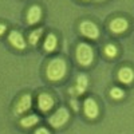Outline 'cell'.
Here are the masks:
<instances>
[{"instance_id": "1", "label": "cell", "mask_w": 134, "mask_h": 134, "mask_svg": "<svg viewBox=\"0 0 134 134\" xmlns=\"http://www.w3.org/2000/svg\"><path fill=\"white\" fill-rule=\"evenodd\" d=\"M66 70H67L66 62L63 59H60V58H55V59H52L48 63L46 74H47V78L50 81L58 82L66 75Z\"/></svg>"}, {"instance_id": "2", "label": "cell", "mask_w": 134, "mask_h": 134, "mask_svg": "<svg viewBox=\"0 0 134 134\" xmlns=\"http://www.w3.org/2000/svg\"><path fill=\"white\" fill-rule=\"evenodd\" d=\"M94 59V51L93 48L86 43H81L76 47V60L82 66H88L91 64Z\"/></svg>"}, {"instance_id": "3", "label": "cell", "mask_w": 134, "mask_h": 134, "mask_svg": "<svg viewBox=\"0 0 134 134\" xmlns=\"http://www.w3.org/2000/svg\"><path fill=\"white\" fill-rule=\"evenodd\" d=\"M69 117H70L69 110H67L66 107H60L50 117V125L54 126V127H62L63 125L67 124Z\"/></svg>"}, {"instance_id": "4", "label": "cell", "mask_w": 134, "mask_h": 134, "mask_svg": "<svg viewBox=\"0 0 134 134\" xmlns=\"http://www.w3.org/2000/svg\"><path fill=\"white\" fill-rule=\"evenodd\" d=\"M81 32H82V35H85L86 38H90V39H97L99 36V31H98V27L91 23V21H82V24L79 27Z\"/></svg>"}, {"instance_id": "5", "label": "cell", "mask_w": 134, "mask_h": 134, "mask_svg": "<svg viewBox=\"0 0 134 134\" xmlns=\"http://www.w3.org/2000/svg\"><path fill=\"white\" fill-rule=\"evenodd\" d=\"M32 105V98L30 94H24V95H21L20 99L18 100V103L15 106V113L16 114H23L26 113V111L31 107Z\"/></svg>"}, {"instance_id": "6", "label": "cell", "mask_w": 134, "mask_h": 134, "mask_svg": "<svg viewBox=\"0 0 134 134\" xmlns=\"http://www.w3.org/2000/svg\"><path fill=\"white\" fill-rule=\"evenodd\" d=\"M38 103H39V109L42 111H48L54 107V103H55V100L54 98L50 95V94H46V93H43L39 95L38 98Z\"/></svg>"}, {"instance_id": "7", "label": "cell", "mask_w": 134, "mask_h": 134, "mask_svg": "<svg viewBox=\"0 0 134 134\" xmlns=\"http://www.w3.org/2000/svg\"><path fill=\"white\" fill-rule=\"evenodd\" d=\"M83 107H85V114H86L88 118L94 119V118L98 115V105H97V102H95L93 98H87V99L85 100Z\"/></svg>"}, {"instance_id": "8", "label": "cell", "mask_w": 134, "mask_h": 134, "mask_svg": "<svg viewBox=\"0 0 134 134\" xmlns=\"http://www.w3.org/2000/svg\"><path fill=\"white\" fill-rule=\"evenodd\" d=\"M9 43L12 44L15 48H19V50H23L26 47V42H24V38L23 35L19 32V31H12L9 34V38H8Z\"/></svg>"}, {"instance_id": "9", "label": "cell", "mask_w": 134, "mask_h": 134, "mask_svg": "<svg viewBox=\"0 0 134 134\" xmlns=\"http://www.w3.org/2000/svg\"><path fill=\"white\" fill-rule=\"evenodd\" d=\"M127 27H129L127 20L126 19H122V18H117V19H114L110 23V30L113 31V32H115V34H121V32L126 31Z\"/></svg>"}, {"instance_id": "10", "label": "cell", "mask_w": 134, "mask_h": 134, "mask_svg": "<svg viewBox=\"0 0 134 134\" xmlns=\"http://www.w3.org/2000/svg\"><path fill=\"white\" fill-rule=\"evenodd\" d=\"M42 18V9L39 5H32L28 9V14H27V21L30 24H35L40 20Z\"/></svg>"}, {"instance_id": "11", "label": "cell", "mask_w": 134, "mask_h": 134, "mask_svg": "<svg viewBox=\"0 0 134 134\" xmlns=\"http://www.w3.org/2000/svg\"><path fill=\"white\" fill-rule=\"evenodd\" d=\"M86 88H87V76L83 75V74H81L79 76L76 78V86H75V88H71L70 93L71 94H74V93L83 94L86 91Z\"/></svg>"}, {"instance_id": "12", "label": "cell", "mask_w": 134, "mask_h": 134, "mask_svg": "<svg viewBox=\"0 0 134 134\" xmlns=\"http://www.w3.org/2000/svg\"><path fill=\"white\" fill-rule=\"evenodd\" d=\"M118 79L119 82L122 83H130L133 79H134V72L129 67H124V69H121L118 71Z\"/></svg>"}, {"instance_id": "13", "label": "cell", "mask_w": 134, "mask_h": 134, "mask_svg": "<svg viewBox=\"0 0 134 134\" xmlns=\"http://www.w3.org/2000/svg\"><path fill=\"white\" fill-rule=\"evenodd\" d=\"M43 47H44V50L48 51V52L54 51L55 48H57V36L52 35V34H50V35L46 38V40H44Z\"/></svg>"}, {"instance_id": "14", "label": "cell", "mask_w": 134, "mask_h": 134, "mask_svg": "<svg viewBox=\"0 0 134 134\" xmlns=\"http://www.w3.org/2000/svg\"><path fill=\"white\" fill-rule=\"evenodd\" d=\"M38 122H39V117L35 115V114H31V115H28V117L21 119L20 121V125L23 126V127H31L34 125H36Z\"/></svg>"}, {"instance_id": "15", "label": "cell", "mask_w": 134, "mask_h": 134, "mask_svg": "<svg viewBox=\"0 0 134 134\" xmlns=\"http://www.w3.org/2000/svg\"><path fill=\"white\" fill-rule=\"evenodd\" d=\"M42 32H43L42 28H38V30H35V31H32L31 35H30V43H31V44H36V43L39 42L40 36H42Z\"/></svg>"}, {"instance_id": "16", "label": "cell", "mask_w": 134, "mask_h": 134, "mask_svg": "<svg viewBox=\"0 0 134 134\" xmlns=\"http://www.w3.org/2000/svg\"><path fill=\"white\" fill-rule=\"evenodd\" d=\"M105 54L107 55L109 58H114V57H117V47L113 46V44H109V46L105 47Z\"/></svg>"}, {"instance_id": "17", "label": "cell", "mask_w": 134, "mask_h": 134, "mask_svg": "<svg viewBox=\"0 0 134 134\" xmlns=\"http://www.w3.org/2000/svg\"><path fill=\"white\" fill-rule=\"evenodd\" d=\"M110 95L113 97L114 99H121V98H124V97H125V93H124V90H121V88L114 87V88H111Z\"/></svg>"}, {"instance_id": "18", "label": "cell", "mask_w": 134, "mask_h": 134, "mask_svg": "<svg viewBox=\"0 0 134 134\" xmlns=\"http://www.w3.org/2000/svg\"><path fill=\"white\" fill-rule=\"evenodd\" d=\"M35 134H50V131L46 129V127H40L35 131Z\"/></svg>"}, {"instance_id": "19", "label": "cell", "mask_w": 134, "mask_h": 134, "mask_svg": "<svg viewBox=\"0 0 134 134\" xmlns=\"http://www.w3.org/2000/svg\"><path fill=\"white\" fill-rule=\"evenodd\" d=\"M4 32H5V26L4 24H0V35H3Z\"/></svg>"}, {"instance_id": "20", "label": "cell", "mask_w": 134, "mask_h": 134, "mask_svg": "<svg viewBox=\"0 0 134 134\" xmlns=\"http://www.w3.org/2000/svg\"><path fill=\"white\" fill-rule=\"evenodd\" d=\"M71 105H72V109L74 110H78V103L75 102V100H71Z\"/></svg>"}]
</instances>
